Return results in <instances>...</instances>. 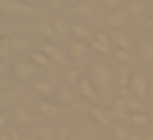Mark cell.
<instances>
[{
    "instance_id": "cb8c5ba5",
    "label": "cell",
    "mask_w": 153,
    "mask_h": 140,
    "mask_svg": "<svg viewBox=\"0 0 153 140\" xmlns=\"http://www.w3.org/2000/svg\"><path fill=\"white\" fill-rule=\"evenodd\" d=\"M36 137L40 140H53V139H56V133H54L53 127L43 125V127H38L36 129Z\"/></svg>"
},
{
    "instance_id": "60d3db41",
    "label": "cell",
    "mask_w": 153,
    "mask_h": 140,
    "mask_svg": "<svg viewBox=\"0 0 153 140\" xmlns=\"http://www.w3.org/2000/svg\"><path fill=\"white\" fill-rule=\"evenodd\" d=\"M0 140H12L10 135H8V130H2V133H0Z\"/></svg>"
},
{
    "instance_id": "ba28073f",
    "label": "cell",
    "mask_w": 153,
    "mask_h": 140,
    "mask_svg": "<svg viewBox=\"0 0 153 140\" xmlns=\"http://www.w3.org/2000/svg\"><path fill=\"white\" fill-rule=\"evenodd\" d=\"M76 89H77V94L82 96L84 99H94V97H96V86H94V83L91 81L89 76L81 77V81L76 86Z\"/></svg>"
},
{
    "instance_id": "5b68a950",
    "label": "cell",
    "mask_w": 153,
    "mask_h": 140,
    "mask_svg": "<svg viewBox=\"0 0 153 140\" xmlns=\"http://www.w3.org/2000/svg\"><path fill=\"white\" fill-rule=\"evenodd\" d=\"M86 112L89 114V117H92L99 125H104V127H110L114 122V115L110 110H105L102 107H87Z\"/></svg>"
},
{
    "instance_id": "83f0119b",
    "label": "cell",
    "mask_w": 153,
    "mask_h": 140,
    "mask_svg": "<svg viewBox=\"0 0 153 140\" xmlns=\"http://www.w3.org/2000/svg\"><path fill=\"white\" fill-rule=\"evenodd\" d=\"M58 99H59V102H63V104H69V102L74 101V92L69 89V87H61L59 94H58Z\"/></svg>"
},
{
    "instance_id": "7bdbcfd3",
    "label": "cell",
    "mask_w": 153,
    "mask_h": 140,
    "mask_svg": "<svg viewBox=\"0 0 153 140\" xmlns=\"http://www.w3.org/2000/svg\"><path fill=\"white\" fill-rule=\"evenodd\" d=\"M148 96L153 97V77L150 79V86H148Z\"/></svg>"
},
{
    "instance_id": "bcb514c9",
    "label": "cell",
    "mask_w": 153,
    "mask_h": 140,
    "mask_svg": "<svg viewBox=\"0 0 153 140\" xmlns=\"http://www.w3.org/2000/svg\"><path fill=\"white\" fill-rule=\"evenodd\" d=\"M130 140H143V139H142V135H132Z\"/></svg>"
},
{
    "instance_id": "7402d4cb",
    "label": "cell",
    "mask_w": 153,
    "mask_h": 140,
    "mask_svg": "<svg viewBox=\"0 0 153 140\" xmlns=\"http://www.w3.org/2000/svg\"><path fill=\"white\" fill-rule=\"evenodd\" d=\"M81 77H82V74H81V71L77 69V68H71V69H68L66 73H64V81H66L68 84H71V86H77Z\"/></svg>"
},
{
    "instance_id": "9c48e42d",
    "label": "cell",
    "mask_w": 153,
    "mask_h": 140,
    "mask_svg": "<svg viewBox=\"0 0 153 140\" xmlns=\"http://www.w3.org/2000/svg\"><path fill=\"white\" fill-rule=\"evenodd\" d=\"M38 112H40V115L43 117V119L54 120L59 115V107H58V104L51 102V101H43V102H40V106H38Z\"/></svg>"
},
{
    "instance_id": "ffe728a7",
    "label": "cell",
    "mask_w": 153,
    "mask_h": 140,
    "mask_svg": "<svg viewBox=\"0 0 153 140\" xmlns=\"http://www.w3.org/2000/svg\"><path fill=\"white\" fill-rule=\"evenodd\" d=\"M31 61H33L36 66H41V68H50L51 66V60L41 50H36V51L31 53Z\"/></svg>"
},
{
    "instance_id": "836d02e7",
    "label": "cell",
    "mask_w": 153,
    "mask_h": 140,
    "mask_svg": "<svg viewBox=\"0 0 153 140\" xmlns=\"http://www.w3.org/2000/svg\"><path fill=\"white\" fill-rule=\"evenodd\" d=\"M69 135H71V129L68 125H63L59 130H58V133H56V140H68Z\"/></svg>"
},
{
    "instance_id": "44dd1931",
    "label": "cell",
    "mask_w": 153,
    "mask_h": 140,
    "mask_svg": "<svg viewBox=\"0 0 153 140\" xmlns=\"http://www.w3.org/2000/svg\"><path fill=\"white\" fill-rule=\"evenodd\" d=\"M127 13L132 15V17H138V15L145 13V4H143V0H132L127 5Z\"/></svg>"
},
{
    "instance_id": "4dcf8cb0",
    "label": "cell",
    "mask_w": 153,
    "mask_h": 140,
    "mask_svg": "<svg viewBox=\"0 0 153 140\" xmlns=\"http://www.w3.org/2000/svg\"><path fill=\"white\" fill-rule=\"evenodd\" d=\"M92 38L96 41H99V43L105 45V46H110V43H112V38H110L109 33H105V31H96V33L92 35Z\"/></svg>"
},
{
    "instance_id": "30bf717a",
    "label": "cell",
    "mask_w": 153,
    "mask_h": 140,
    "mask_svg": "<svg viewBox=\"0 0 153 140\" xmlns=\"http://www.w3.org/2000/svg\"><path fill=\"white\" fill-rule=\"evenodd\" d=\"M110 38H112V43L117 46V50H123V51L132 53V41H130V38L127 36L123 31H120V30L112 31V33H110Z\"/></svg>"
},
{
    "instance_id": "d6986e66",
    "label": "cell",
    "mask_w": 153,
    "mask_h": 140,
    "mask_svg": "<svg viewBox=\"0 0 153 140\" xmlns=\"http://www.w3.org/2000/svg\"><path fill=\"white\" fill-rule=\"evenodd\" d=\"M33 87H35V91H36L38 94H41V96H45V97L53 96V92H54L53 84L48 83V81H36Z\"/></svg>"
},
{
    "instance_id": "f6af8a7d",
    "label": "cell",
    "mask_w": 153,
    "mask_h": 140,
    "mask_svg": "<svg viewBox=\"0 0 153 140\" xmlns=\"http://www.w3.org/2000/svg\"><path fill=\"white\" fill-rule=\"evenodd\" d=\"M142 139L143 140H153V135H152V133H143Z\"/></svg>"
},
{
    "instance_id": "e575fe53",
    "label": "cell",
    "mask_w": 153,
    "mask_h": 140,
    "mask_svg": "<svg viewBox=\"0 0 153 140\" xmlns=\"http://www.w3.org/2000/svg\"><path fill=\"white\" fill-rule=\"evenodd\" d=\"M110 112H112L114 119H120V120L127 119V115H128V110H127V109H115V107H112Z\"/></svg>"
},
{
    "instance_id": "ac0fdd59",
    "label": "cell",
    "mask_w": 153,
    "mask_h": 140,
    "mask_svg": "<svg viewBox=\"0 0 153 140\" xmlns=\"http://www.w3.org/2000/svg\"><path fill=\"white\" fill-rule=\"evenodd\" d=\"M128 119H130V122H132V125L138 127V129H145V127L150 124V117L146 115V114H143V112L130 114Z\"/></svg>"
},
{
    "instance_id": "b9f144b4",
    "label": "cell",
    "mask_w": 153,
    "mask_h": 140,
    "mask_svg": "<svg viewBox=\"0 0 153 140\" xmlns=\"http://www.w3.org/2000/svg\"><path fill=\"white\" fill-rule=\"evenodd\" d=\"M0 73H2V76H7V64L5 63H0Z\"/></svg>"
},
{
    "instance_id": "603a6c76",
    "label": "cell",
    "mask_w": 153,
    "mask_h": 140,
    "mask_svg": "<svg viewBox=\"0 0 153 140\" xmlns=\"http://www.w3.org/2000/svg\"><path fill=\"white\" fill-rule=\"evenodd\" d=\"M12 51L13 53H25V51H28V41L23 36H12Z\"/></svg>"
},
{
    "instance_id": "2e32d148",
    "label": "cell",
    "mask_w": 153,
    "mask_h": 140,
    "mask_svg": "<svg viewBox=\"0 0 153 140\" xmlns=\"http://www.w3.org/2000/svg\"><path fill=\"white\" fill-rule=\"evenodd\" d=\"M132 71L128 69L127 66H122L117 69V74H115V83L119 87H127L130 84V79H132Z\"/></svg>"
},
{
    "instance_id": "8992f818",
    "label": "cell",
    "mask_w": 153,
    "mask_h": 140,
    "mask_svg": "<svg viewBox=\"0 0 153 140\" xmlns=\"http://www.w3.org/2000/svg\"><path fill=\"white\" fill-rule=\"evenodd\" d=\"M137 54H138L140 61L143 63L153 64V41L150 40H138L135 45Z\"/></svg>"
},
{
    "instance_id": "f35d334b",
    "label": "cell",
    "mask_w": 153,
    "mask_h": 140,
    "mask_svg": "<svg viewBox=\"0 0 153 140\" xmlns=\"http://www.w3.org/2000/svg\"><path fill=\"white\" fill-rule=\"evenodd\" d=\"M8 135H10V139H12V140H22L20 133H18L15 129H10V130H8Z\"/></svg>"
},
{
    "instance_id": "4316f807",
    "label": "cell",
    "mask_w": 153,
    "mask_h": 140,
    "mask_svg": "<svg viewBox=\"0 0 153 140\" xmlns=\"http://www.w3.org/2000/svg\"><path fill=\"white\" fill-rule=\"evenodd\" d=\"M50 23H51V27L54 28V31H56L59 36H64V35H66L68 27H66V22L64 20H61V18H53Z\"/></svg>"
},
{
    "instance_id": "d6a6232c",
    "label": "cell",
    "mask_w": 153,
    "mask_h": 140,
    "mask_svg": "<svg viewBox=\"0 0 153 140\" xmlns=\"http://www.w3.org/2000/svg\"><path fill=\"white\" fill-rule=\"evenodd\" d=\"M127 109L130 114H135L142 110V102L138 99H127Z\"/></svg>"
},
{
    "instance_id": "7c38bea8",
    "label": "cell",
    "mask_w": 153,
    "mask_h": 140,
    "mask_svg": "<svg viewBox=\"0 0 153 140\" xmlns=\"http://www.w3.org/2000/svg\"><path fill=\"white\" fill-rule=\"evenodd\" d=\"M73 15L76 17H91V15L96 12V5L91 2V0H84V2H79L73 7Z\"/></svg>"
},
{
    "instance_id": "5bb4252c",
    "label": "cell",
    "mask_w": 153,
    "mask_h": 140,
    "mask_svg": "<svg viewBox=\"0 0 153 140\" xmlns=\"http://www.w3.org/2000/svg\"><path fill=\"white\" fill-rule=\"evenodd\" d=\"M12 119L15 120L17 124H28L31 119L30 112H28L27 109H25L23 106H13L12 107Z\"/></svg>"
},
{
    "instance_id": "8d00e7d4",
    "label": "cell",
    "mask_w": 153,
    "mask_h": 140,
    "mask_svg": "<svg viewBox=\"0 0 153 140\" xmlns=\"http://www.w3.org/2000/svg\"><path fill=\"white\" fill-rule=\"evenodd\" d=\"M66 2H68V0H50V5L58 10V8H63L64 5H66Z\"/></svg>"
},
{
    "instance_id": "e0dca14e",
    "label": "cell",
    "mask_w": 153,
    "mask_h": 140,
    "mask_svg": "<svg viewBox=\"0 0 153 140\" xmlns=\"http://www.w3.org/2000/svg\"><path fill=\"white\" fill-rule=\"evenodd\" d=\"M125 18H127L125 10H114L109 17V23H110V27L119 30V28H122L123 25H125Z\"/></svg>"
},
{
    "instance_id": "7dc6e473",
    "label": "cell",
    "mask_w": 153,
    "mask_h": 140,
    "mask_svg": "<svg viewBox=\"0 0 153 140\" xmlns=\"http://www.w3.org/2000/svg\"><path fill=\"white\" fill-rule=\"evenodd\" d=\"M22 140H35V137H31V135H23V137H22Z\"/></svg>"
},
{
    "instance_id": "7a4b0ae2",
    "label": "cell",
    "mask_w": 153,
    "mask_h": 140,
    "mask_svg": "<svg viewBox=\"0 0 153 140\" xmlns=\"http://www.w3.org/2000/svg\"><path fill=\"white\" fill-rule=\"evenodd\" d=\"M0 5L5 13L13 17H31L35 13V8L22 0H0Z\"/></svg>"
},
{
    "instance_id": "6da1fadb",
    "label": "cell",
    "mask_w": 153,
    "mask_h": 140,
    "mask_svg": "<svg viewBox=\"0 0 153 140\" xmlns=\"http://www.w3.org/2000/svg\"><path fill=\"white\" fill-rule=\"evenodd\" d=\"M38 66L33 61L28 60H18L17 63L12 66V77L18 83H25V81L31 79V77L36 74Z\"/></svg>"
},
{
    "instance_id": "52a82bcc",
    "label": "cell",
    "mask_w": 153,
    "mask_h": 140,
    "mask_svg": "<svg viewBox=\"0 0 153 140\" xmlns=\"http://www.w3.org/2000/svg\"><path fill=\"white\" fill-rule=\"evenodd\" d=\"M40 50L43 51V53L46 54V56L53 61V63L59 64V66L66 64V54H64L63 51L56 46V45H53V43H43L40 46Z\"/></svg>"
},
{
    "instance_id": "d590c367",
    "label": "cell",
    "mask_w": 153,
    "mask_h": 140,
    "mask_svg": "<svg viewBox=\"0 0 153 140\" xmlns=\"http://www.w3.org/2000/svg\"><path fill=\"white\" fill-rule=\"evenodd\" d=\"M112 107H115V109H127V97L117 96L115 99H114V106ZM127 110H128V109H127Z\"/></svg>"
},
{
    "instance_id": "d4e9b609",
    "label": "cell",
    "mask_w": 153,
    "mask_h": 140,
    "mask_svg": "<svg viewBox=\"0 0 153 140\" xmlns=\"http://www.w3.org/2000/svg\"><path fill=\"white\" fill-rule=\"evenodd\" d=\"M114 58H115V61H119L122 64H128L133 61V54L128 53V51H123V50H115Z\"/></svg>"
},
{
    "instance_id": "8fae6325",
    "label": "cell",
    "mask_w": 153,
    "mask_h": 140,
    "mask_svg": "<svg viewBox=\"0 0 153 140\" xmlns=\"http://www.w3.org/2000/svg\"><path fill=\"white\" fill-rule=\"evenodd\" d=\"M36 30L45 40H48V43H53V45H56V46L59 45V35L54 31V28L51 27V23H40Z\"/></svg>"
},
{
    "instance_id": "4fadbf2b",
    "label": "cell",
    "mask_w": 153,
    "mask_h": 140,
    "mask_svg": "<svg viewBox=\"0 0 153 140\" xmlns=\"http://www.w3.org/2000/svg\"><path fill=\"white\" fill-rule=\"evenodd\" d=\"M86 53H87L86 45H82L79 40L73 41V43L69 45V56H71V60L76 61V63H79V61L86 56Z\"/></svg>"
},
{
    "instance_id": "c3c4849f",
    "label": "cell",
    "mask_w": 153,
    "mask_h": 140,
    "mask_svg": "<svg viewBox=\"0 0 153 140\" xmlns=\"http://www.w3.org/2000/svg\"><path fill=\"white\" fill-rule=\"evenodd\" d=\"M148 117H150V122H153V107L150 109V112H148Z\"/></svg>"
},
{
    "instance_id": "681fc988",
    "label": "cell",
    "mask_w": 153,
    "mask_h": 140,
    "mask_svg": "<svg viewBox=\"0 0 153 140\" xmlns=\"http://www.w3.org/2000/svg\"><path fill=\"white\" fill-rule=\"evenodd\" d=\"M86 140H100V139H97V137H91V135H89Z\"/></svg>"
},
{
    "instance_id": "f546056e",
    "label": "cell",
    "mask_w": 153,
    "mask_h": 140,
    "mask_svg": "<svg viewBox=\"0 0 153 140\" xmlns=\"http://www.w3.org/2000/svg\"><path fill=\"white\" fill-rule=\"evenodd\" d=\"M89 46L92 48V50L96 51V53H99V54H109V53H110V46H105V45L99 43V41H96L94 38H91Z\"/></svg>"
},
{
    "instance_id": "74e56055",
    "label": "cell",
    "mask_w": 153,
    "mask_h": 140,
    "mask_svg": "<svg viewBox=\"0 0 153 140\" xmlns=\"http://www.w3.org/2000/svg\"><path fill=\"white\" fill-rule=\"evenodd\" d=\"M104 4L109 8H119V5L122 4V0H104Z\"/></svg>"
},
{
    "instance_id": "277c9868",
    "label": "cell",
    "mask_w": 153,
    "mask_h": 140,
    "mask_svg": "<svg viewBox=\"0 0 153 140\" xmlns=\"http://www.w3.org/2000/svg\"><path fill=\"white\" fill-rule=\"evenodd\" d=\"M148 86H150V81L146 79V76L143 73L137 71V73L132 74V79H130L128 87L138 99H142V97H145L146 94H148Z\"/></svg>"
},
{
    "instance_id": "ee69618b",
    "label": "cell",
    "mask_w": 153,
    "mask_h": 140,
    "mask_svg": "<svg viewBox=\"0 0 153 140\" xmlns=\"http://www.w3.org/2000/svg\"><path fill=\"white\" fill-rule=\"evenodd\" d=\"M145 25L150 28V30H153V17H150L148 20H146V23H145Z\"/></svg>"
},
{
    "instance_id": "1f68e13d",
    "label": "cell",
    "mask_w": 153,
    "mask_h": 140,
    "mask_svg": "<svg viewBox=\"0 0 153 140\" xmlns=\"http://www.w3.org/2000/svg\"><path fill=\"white\" fill-rule=\"evenodd\" d=\"M8 51H12V36H2L0 38V53L4 54H7Z\"/></svg>"
},
{
    "instance_id": "9a60e30c",
    "label": "cell",
    "mask_w": 153,
    "mask_h": 140,
    "mask_svg": "<svg viewBox=\"0 0 153 140\" xmlns=\"http://www.w3.org/2000/svg\"><path fill=\"white\" fill-rule=\"evenodd\" d=\"M69 31L74 38H77V40H86V38H89L91 35H92L91 28H87L86 25H82V23H71Z\"/></svg>"
},
{
    "instance_id": "3957f363",
    "label": "cell",
    "mask_w": 153,
    "mask_h": 140,
    "mask_svg": "<svg viewBox=\"0 0 153 140\" xmlns=\"http://www.w3.org/2000/svg\"><path fill=\"white\" fill-rule=\"evenodd\" d=\"M89 77L96 87H107L112 81V73L105 64L97 61L89 66Z\"/></svg>"
},
{
    "instance_id": "ab89813d",
    "label": "cell",
    "mask_w": 153,
    "mask_h": 140,
    "mask_svg": "<svg viewBox=\"0 0 153 140\" xmlns=\"http://www.w3.org/2000/svg\"><path fill=\"white\" fill-rule=\"evenodd\" d=\"M5 125H7V114H2V117H0V129L5 130Z\"/></svg>"
},
{
    "instance_id": "484cf974",
    "label": "cell",
    "mask_w": 153,
    "mask_h": 140,
    "mask_svg": "<svg viewBox=\"0 0 153 140\" xmlns=\"http://www.w3.org/2000/svg\"><path fill=\"white\" fill-rule=\"evenodd\" d=\"M112 133H114V139L115 140H130V137H132L128 130L122 125H115L112 129Z\"/></svg>"
},
{
    "instance_id": "f1b7e54d",
    "label": "cell",
    "mask_w": 153,
    "mask_h": 140,
    "mask_svg": "<svg viewBox=\"0 0 153 140\" xmlns=\"http://www.w3.org/2000/svg\"><path fill=\"white\" fill-rule=\"evenodd\" d=\"M13 101V91L10 89H2L0 91V107L5 109L7 106H10V102Z\"/></svg>"
}]
</instances>
